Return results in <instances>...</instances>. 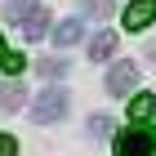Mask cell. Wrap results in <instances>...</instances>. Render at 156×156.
Here are the masks:
<instances>
[{
    "instance_id": "cell-15",
    "label": "cell",
    "mask_w": 156,
    "mask_h": 156,
    "mask_svg": "<svg viewBox=\"0 0 156 156\" xmlns=\"http://www.w3.org/2000/svg\"><path fill=\"white\" fill-rule=\"evenodd\" d=\"M0 54H5V40H0Z\"/></svg>"
},
{
    "instance_id": "cell-4",
    "label": "cell",
    "mask_w": 156,
    "mask_h": 156,
    "mask_svg": "<svg viewBox=\"0 0 156 156\" xmlns=\"http://www.w3.org/2000/svg\"><path fill=\"white\" fill-rule=\"evenodd\" d=\"M134 85H138V67H134V62H112V72H107V94L129 98Z\"/></svg>"
},
{
    "instance_id": "cell-14",
    "label": "cell",
    "mask_w": 156,
    "mask_h": 156,
    "mask_svg": "<svg viewBox=\"0 0 156 156\" xmlns=\"http://www.w3.org/2000/svg\"><path fill=\"white\" fill-rule=\"evenodd\" d=\"M0 156H18V143H13V134H0Z\"/></svg>"
},
{
    "instance_id": "cell-10",
    "label": "cell",
    "mask_w": 156,
    "mask_h": 156,
    "mask_svg": "<svg viewBox=\"0 0 156 156\" xmlns=\"http://www.w3.org/2000/svg\"><path fill=\"white\" fill-rule=\"evenodd\" d=\"M80 9L89 13V18H107V13H112V0H80Z\"/></svg>"
},
{
    "instance_id": "cell-3",
    "label": "cell",
    "mask_w": 156,
    "mask_h": 156,
    "mask_svg": "<svg viewBox=\"0 0 156 156\" xmlns=\"http://www.w3.org/2000/svg\"><path fill=\"white\" fill-rule=\"evenodd\" d=\"M62 112H67V94H62V89H54V85H49L45 94L36 98V107H31V120H40V125H54V120H58Z\"/></svg>"
},
{
    "instance_id": "cell-5",
    "label": "cell",
    "mask_w": 156,
    "mask_h": 156,
    "mask_svg": "<svg viewBox=\"0 0 156 156\" xmlns=\"http://www.w3.org/2000/svg\"><path fill=\"white\" fill-rule=\"evenodd\" d=\"M120 18H125V31H147L156 23V0H134Z\"/></svg>"
},
{
    "instance_id": "cell-13",
    "label": "cell",
    "mask_w": 156,
    "mask_h": 156,
    "mask_svg": "<svg viewBox=\"0 0 156 156\" xmlns=\"http://www.w3.org/2000/svg\"><path fill=\"white\" fill-rule=\"evenodd\" d=\"M40 72H45V76H62V72H67V62H54V58H45V62H40Z\"/></svg>"
},
{
    "instance_id": "cell-12",
    "label": "cell",
    "mask_w": 156,
    "mask_h": 156,
    "mask_svg": "<svg viewBox=\"0 0 156 156\" xmlns=\"http://www.w3.org/2000/svg\"><path fill=\"white\" fill-rule=\"evenodd\" d=\"M89 134H112V120L107 116H89Z\"/></svg>"
},
{
    "instance_id": "cell-2",
    "label": "cell",
    "mask_w": 156,
    "mask_h": 156,
    "mask_svg": "<svg viewBox=\"0 0 156 156\" xmlns=\"http://www.w3.org/2000/svg\"><path fill=\"white\" fill-rule=\"evenodd\" d=\"M116 156H156V129L152 125H129L116 134Z\"/></svg>"
},
{
    "instance_id": "cell-8",
    "label": "cell",
    "mask_w": 156,
    "mask_h": 156,
    "mask_svg": "<svg viewBox=\"0 0 156 156\" xmlns=\"http://www.w3.org/2000/svg\"><path fill=\"white\" fill-rule=\"evenodd\" d=\"M152 112H156V98L152 94H134L129 98V120H147Z\"/></svg>"
},
{
    "instance_id": "cell-9",
    "label": "cell",
    "mask_w": 156,
    "mask_h": 156,
    "mask_svg": "<svg viewBox=\"0 0 156 156\" xmlns=\"http://www.w3.org/2000/svg\"><path fill=\"white\" fill-rule=\"evenodd\" d=\"M54 36H58V45H76V40H80V18H67Z\"/></svg>"
},
{
    "instance_id": "cell-11",
    "label": "cell",
    "mask_w": 156,
    "mask_h": 156,
    "mask_svg": "<svg viewBox=\"0 0 156 156\" xmlns=\"http://www.w3.org/2000/svg\"><path fill=\"white\" fill-rule=\"evenodd\" d=\"M0 67H5L9 76H18V72L27 67V62H23V54H0Z\"/></svg>"
},
{
    "instance_id": "cell-6",
    "label": "cell",
    "mask_w": 156,
    "mask_h": 156,
    "mask_svg": "<svg viewBox=\"0 0 156 156\" xmlns=\"http://www.w3.org/2000/svg\"><path fill=\"white\" fill-rule=\"evenodd\" d=\"M112 54H116V31H98V36L89 40V58H94V62H107Z\"/></svg>"
},
{
    "instance_id": "cell-7",
    "label": "cell",
    "mask_w": 156,
    "mask_h": 156,
    "mask_svg": "<svg viewBox=\"0 0 156 156\" xmlns=\"http://www.w3.org/2000/svg\"><path fill=\"white\" fill-rule=\"evenodd\" d=\"M23 103H27L23 85H0V112H23Z\"/></svg>"
},
{
    "instance_id": "cell-1",
    "label": "cell",
    "mask_w": 156,
    "mask_h": 156,
    "mask_svg": "<svg viewBox=\"0 0 156 156\" xmlns=\"http://www.w3.org/2000/svg\"><path fill=\"white\" fill-rule=\"evenodd\" d=\"M5 18H9L27 40H40L49 31V9L40 0H9V5H5Z\"/></svg>"
}]
</instances>
